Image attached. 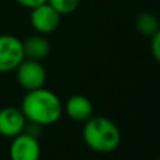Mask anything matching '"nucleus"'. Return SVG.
I'll use <instances>...</instances> for the list:
<instances>
[{"label": "nucleus", "mask_w": 160, "mask_h": 160, "mask_svg": "<svg viewBox=\"0 0 160 160\" xmlns=\"http://www.w3.org/2000/svg\"><path fill=\"white\" fill-rule=\"evenodd\" d=\"M24 58L21 39L10 34L0 35V73L14 72Z\"/></svg>", "instance_id": "obj_4"}, {"label": "nucleus", "mask_w": 160, "mask_h": 160, "mask_svg": "<svg viewBox=\"0 0 160 160\" xmlns=\"http://www.w3.org/2000/svg\"><path fill=\"white\" fill-rule=\"evenodd\" d=\"M135 27L139 34H142L145 37H152L160 28V22L153 13L143 11V13L138 14V17H136Z\"/></svg>", "instance_id": "obj_10"}, {"label": "nucleus", "mask_w": 160, "mask_h": 160, "mask_svg": "<svg viewBox=\"0 0 160 160\" xmlns=\"http://www.w3.org/2000/svg\"><path fill=\"white\" fill-rule=\"evenodd\" d=\"M158 160H160V156H159V159H158Z\"/></svg>", "instance_id": "obj_14"}, {"label": "nucleus", "mask_w": 160, "mask_h": 160, "mask_svg": "<svg viewBox=\"0 0 160 160\" xmlns=\"http://www.w3.org/2000/svg\"><path fill=\"white\" fill-rule=\"evenodd\" d=\"M61 20L62 16L49 3H44L31 8L30 22L31 27L37 31V34L48 35V34L55 32L61 25Z\"/></svg>", "instance_id": "obj_5"}, {"label": "nucleus", "mask_w": 160, "mask_h": 160, "mask_svg": "<svg viewBox=\"0 0 160 160\" xmlns=\"http://www.w3.org/2000/svg\"><path fill=\"white\" fill-rule=\"evenodd\" d=\"M27 118L21 108L4 107L0 110V135L4 138H14L24 132Z\"/></svg>", "instance_id": "obj_7"}, {"label": "nucleus", "mask_w": 160, "mask_h": 160, "mask_svg": "<svg viewBox=\"0 0 160 160\" xmlns=\"http://www.w3.org/2000/svg\"><path fill=\"white\" fill-rule=\"evenodd\" d=\"M14 2H16L17 4H20L21 7H25V8H28V10H31V8L37 7V6L47 3L48 0H14Z\"/></svg>", "instance_id": "obj_13"}, {"label": "nucleus", "mask_w": 160, "mask_h": 160, "mask_svg": "<svg viewBox=\"0 0 160 160\" xmlns=\"http://www.w3.org/2000/svg\"><path fill=\"white\" fill-rule=\"evenodd\" d=\"M20 108L27 121L41 127L58 122L63 114V104L59 96L45 87L27 91L21 100Z\"/></svg>", "instance_id": "obj_1"}, {"label": "nucleus", "mask_w": 160, "mask_h": 160, "mask_svg": "<svg viewBox=\"0 0 160 160\" xmlns=\"http://www.w3.org/2000/svg\"><path fill=\"white\" fill-rule=\"evenodd\" d=\"M14 72H16L17 83L25 91L44 87L47 82V70L39 61L24 58V61L16 68Z\"/></svg>", "instance_id": "obj_3"}, {"label": "nucleus", "mask_w": 160, "mask_h": 160, "mask_svg": "<svg viewBox=\"0 0 160 160\" xmlns=\"http://www.w3.org/2000/svg\"><path fill=\"white\" fill-rule=\"evenodd\" d=\"M47 3H49L61 16H68L76 11L80 0H48Z\"/></svg>", "instance_id": "obj_11"}, {"label": "nucleus", "mask_w": 160, "mask_h": 160, "mask_svg": "<svg viewBox=\"0 0 160 160\" xmlns=\"http://www.w3.org/2000/svg\"><path fill=\"white\" fill-rule=\"evenodd\" d=\"M63 112L76 122H86L93 117V102L83 94H73L63 104Z\"/></svg>", "instance_id": "obj_8"}, {"label": "nucleus", "mask_w": 160, "mask_h": 160, "mask_svg": "<svg viewBox=\"0 0 160 160\" xmlns=\"http://www.w3.org/2000/svg\"><path fill=\"white\" fill-rule=\"evenodd\" d=\"M83 141L97 153H111L121 143V131L114 121L102 115H93L83 122Z\"/></svg>", "instance_id": "obj_2"}, {"label": "nucleus", "mask_w": 160, "mask_h": 160, "mask_svg": "<svg viewBox=\"0 0 160 160\" xmlns=\"http://www.w3.org/2000/svg\"><path fill=\"white\" fill-rule=\"evenodd\" d=\"M22 49L27 59L41 62L51 53V42L42 34H35V35L27 37L22 41Z\"/></svg>", "instance_id": "obj_9"}, {"label": "nucleus", "mask_w": 160, "mask_h": 160, "mask_svg": "<svg viewBox=\"0 0 160 160\" xmlns=\"http://www.w3.org/2000/svg\"><path fill=\"white\" fill-rule=\"evenodd\" d=\"M10 160H39L41 159V145L37 136L27 132L11 138L8 148Z\"/></svg>", "instance_id": "obj_6"}, {"label": "nucleus", "mask_w": 160, "mask_h": 160, "mask_svg": "<svg viewBox=\"0 0 160 160\" xmlns=\"http://www.w3.org/2000/svg\"><path fill=\"white\" fill-rule=\"evenodd\" d=\"M150 52L155 61L160 63V28L150 37Z\"/></svg>", "instance_id": "obj_12"}]
</instances>
